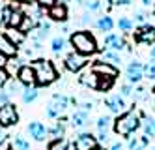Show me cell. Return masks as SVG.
<instances>
[{
    "mask_svg": "<svg viewBox=\"0 0 155 150\" xmlns=\"http://www.w3.org/2000/svg\"><path fill=\"white\" fill-rule=\"evenodd\" d=\"M138 128H140V114H137L135 111L121 113L112 124L114 133L120 135V137H131Z\"/></svg>",
    "mask_w": 155,
    "mask_h": 150,
    "instance_id": "obj_1",
    "label": "cell"
},
{
    "mask_svg": "<svg viewBox=\"0 0 155 150\" xmlns=\"http://www.w3.org/2000/svg\"><path fill=\"white\" fill-rule=\"evenodd\" d=\"M69 43L73 45L75 53H79L82 56H90L97 51V41L94 38L92 32L88 30H79V32H73L71 38H69Z\"/></svg>",
    "mask_w": 155,
    "mask_h": 150,
    "instance_id": "obj_2",
    "label": "cell"
},
{
    "mask_svg": "<svg viewBox=\"0 0 155 150\" xmlns=\"http://www.w3.org/2000/svg\"><path fill=\"white\" fill-rule=\"evenodd\" d=\"M30 66L34 68V72H36V85H39V86H49L58 79V72H56V68H54V64L51 60L38 58Z\"/></svg>",
    "mask_w": 155,
    "mask_h": 150,
    "instance_id": "obj_3",
    "label": "cell"
},
{
    "mask_svg": "<svg viewBox=\"0 0 155 150\" xmlns=\"http://www.w3.org/2000/svg\"><path fill=\"white\" fill-rule=\"evenodd\" d=\"M68 107H69V98L68 96L54 94L51 98V101L47 103V107H45V114L49 118H60V117H64V113L68 111Z\"/></svg>",
    "mask_w": 155,
    "mask_h": 150,
    "instance_id": "obj_4",
    "label": "cell"
},
{
    "mask_svg": "<svg viewBox=\"0 0 155 150\" xmlns=\"http://www.w3.org/2000/svg\"><path fill=\"white\" fill-rule=\"evenodd\" d=\"M17 122H19V113L13 103L0 105V128H9Z\"/></svg>",
    "mask_w": 155,
    "mask_h": 150,
    "instance_id": "obj_5",
    "label": "cell"
},
{
    "mask_svg": "<svg viewBox=\"0 0 155 150\" xmlns=\"http://www.w3.org/2000/svg\"><path fill=\"white\" fill-rule=\"evenodd\" d=\"M97 146V137L92 133H79L73 139V150H95Z\"/></svg>",
    "mask_w": 155,
    "mask_h": 150,
    "instance_id": "obj_6",
    "label": "cell"
},
{
    "mask_svg": "<svg viewBox=\"0 0 155 150\" xmlns=\"http://www.w3.org/2000/svg\"><path fill=\"white\" fill-rule=\"evenodd\" d=\"M86 64H88V56H82L75 51L65 56V68H68V72H71V73H79L82 68H86Z\"/></svg>",
    "mask_w": 155,
    "mask_h": 150,
    "instance_id": "obj_7",
    "label": "cell"
},
{
    "mask_svg": "<svg viewBox=\"0 0 155 150\" xmlns=\"http://www.w3.org/2000/svg\"><path fill=\"white\" fill-rule=\"evenodd\" d=\"M92 72L95 73V75H99V77H107V79H116L118 77V73H120V70L116 66H112V64H107V62H101V60H97L94 66H92Z\"/></svg>",
    "mask_w": 155,
    "mask_h": 150,
    "instance_id": "obj_8",
    "label": "cell"
},
{
    "mask_svg": "<svg viewBox=\"0 0 155 150\" xmlns=\"http://www.w3.org/2000/svg\"><path fill=\"white\" fill-rule=\"evenodd\" d=\"M17 79H19V83L23 85L25 88L26 86H34L36 85V72H34V68H32L30 64H23L21 70L17 72Z\"/></svg>",
    "mask_w": 155,
    "mask_h": 150,
    "instance_id": "obj_9",
    "label": "cell"
},
{
    "mask_svg": "<svg viewBox=\"0 0 155 150\" xmlns=\"http://www.w3.org/2000/svg\"><path fill=\"white\" fill-rule=\"evenodd\" d=\"M135 40H137L138 43H144V45L155 43V26H150V25L138 26L137 32H135Z\"/></svg>",
    "mask_w": 155,
    "mask_h": 150,
    "instance_id": "obj_10",
    "label": "cell"
},
{
    "mask_svg": "<svg viewBox=\"0 0 155 150\" xmlns=\"http://www.w3.org/2000/svg\"><path fill=\"white\" fill-rule=\"evenodd\" d=\"M105 45H107V51H114V53H120V51H124L127 47L125 40L121 36H118V34H107L105 36Z\"/></svg>",
    "mask_w": 155,
    "mask_h": 150,
    "instance_id": "obj_11",
    "label": "cell"
},
{
    "mask_svg": "<svg viewBox=\"0 0 155 150\" xmlns=\"http://www.w3.org/2000/svg\"><path fill=\"white\" fill-rule=\"evenodd\" d=\"M125 75H127V81L129 83H138V81L144 77V66L135 60V62H129L127 70H125Z\"/></svg>",
    "mask_w": 155,
    "mask_h": 150,
    "instance_id": "obj_12",
    "label": "cell"
},
{
    "mask_svg": "<svg viewBox=\"0 0 155 150\" xmlns=\"http://www.w3.org/2000/svg\"><path fill=\"white\" fill-rule=\"evenodd\" d=\"M105 105L108 107L110 113H114V114H121V113H125V101L124 98H121L120 94H114V96H108L105 99Z\"/></svg>",
    "mask_w": 155,
    "mask_h": 150,
    "instance_id": "obj_13",
    "label": "cell"
},
{
    "mask_svg": "<svg viewBox=\"0 0 155 150\" xmlns=\"http://www.w3.org/2000/svg\"><path fill=\"white\" fill-rule=\"evenodd\" d=\"M28 133H30V137H34L36 141H45L47 137H49V130L45 128V124H41V122H30L28 124Z\"/></svg>",
    "mask_w": 155,
    "mask_h": 150,
    "instance_id": "obj_14",
    "label": "cell"
},
{
    "mask_svg": "<svg viewBox=\"0 0 155 150\" xmlns=\"http://www.w3.org/2000/svg\"><path fill=\"white\" fill-rule=\"evenodd\" d=\"M49 17L52 21H58V23L65 21V19H68V8H65V4L56 2L52 8H49Z\"/></svg>",
    "mask_w": 155,
    "mask_h": 150,
    "instance_id": "obj_15",
    "label": "cell"
},
{
    "mask_svg": "<svg viewBox=\"0 0 155 150\" xmlns=\"http://www.w3.org/2000/svg\"><path fill=\"white\" fill-rule=\"evenodd\" d=\"M17 45H13L12 41L8 40L6 34H0V53H2L4 56H15L17 54Z\"/></svg>",
    "mask_w": 155,
    "mask_h": 150,
    "instance_id": "obj_16",
    "label": "cell"
},
{
    "mask_svg": "<svg viewBox=\"0 0 155 150\" xmlns=\"http://www.w3.org/2000/svg\"><path fill=\"white\" fill-rule=\"evenodd\" d=\"M71 126L75 130H82L88 126V113L86 111H77L71 114Z\"/></svg>",
    "mask_w": 155,
    "mask_h": 150,
    "instance_id": "obj_17",
    "label": "cell"
},
{
    "mask_svg": "<svg viewBox=\"0 0 155 150\" xmlns=\"http://www.w3.org/2000/svg\"><path fill=\"white\" fill-rule=\"evenodd\" d=\"M79 81H81V85H84V86H90V88L97 90V85H99V75H95V73L90 70V72H84V73H81Z\"/></svg>",
    "mask_w": 155,
    "mask_h": 150,
    "instance_id": "obj_18",
    "label": "cell"
},
{
    "mask_svg": "<svg viewBox=\"0 0 155 150\" xmlns=\"http://www.w3.org/2000/svg\"><path fill=\"white\" fill-rule=\"evenodd\" d=\"M140 126L144 128V135L148 137V139H151V137H155V120L150 118V117H144V114H140Z\"/></svg>",
    "mask_w": 155,
    "mask_h": 150,
    "instance_id": "obj_19",
    "label": "cell"
},
{
    "mask_svg": "<svg viewBox=\"0 0 155 150\" xmlns=\"http://www.w3.org/2000/svg\"><path fill=\"white\" fill-rule=\"evenodd\" d=\"M64 135H65V126L62 124V122H56L52 126V128L49 130V137L52 141H60V139H64Z\"/></svg>",
    "mask_w": 155,
    "mask_h": 150,
    "instance_id": "obj_20",
    "label": "cell"
},
{
    "mask_svg": "<svg viewBox=\"0 0 155 150\" xmlns=\"http://www.w3.org/2000/svg\"><path fill=\"white\" fill-rule=\"evenodd\" d=\"M21 96H23V101H25V103H32V101H36V99H38L39 90H38L36 86H26V88H23Z\"/></svg>",
    "mask_w": 155,
    "mask_h": 150,
    "instance_id": "obj_21",
    "label": "cell"
},
{
    "mask_svg": "<svg viewBox=\"0 0 155 150\" xmlns=\"http://www.w3.org/2000/svg\"><path fill=\"white\" fill-rule=\"evenodd\" d=\"M6 36H8V40L12 41L13 45H17V47H19V45H21V43L25 41V38H26V36H25V34L21 32L19 28H9V30H8V34H6Z\"/></svg>",
    "mask_w": 155,
    "mask_h": 150,
    "instance_id": "obj_22",
    "label": "cell"
},
{
    "mask_svg": "<svg viewBox=\"0 0 155 150\" xmlns=\"http://www.w3.org/2000/svg\"><path fill=\"white\" fill-rule=\"evenodd\" d=\"M95 26H97L99 30H101V32H110V30L114 28V21L110 19L108 15H101V17L97 19V23H95Z\"/></svg>",
    "mask_w": 155,
    "mask_h": 150,
    "instance_id": "obj_23",
    "label": "cell"
},
{
    "mask_svg": "<svg viewBox=\"0 0 155 150\" xmlns=\"http://www.w3.org/2000/svg\"><path fill=\"white\" fill-rule=\"evenodd\" d=\"M150 139L146 135H142V137H135V139H131L129 141V150H146Z\"/></svg>",
    "mask_w": 155,
    "mask_h": 150,
    "instance_id": "obj_24",
    "label": "cell"
},
{
    "mask_svg": "<svg viewBox=\"0 0 155 150\" xmlns=\"http://www.w3.org/2000/svg\"><path fill=\"white\" fill-rule=\"evenodd\" d=\"M101 62H107V64H112V66H120V62H121V58H120V54L118 53H114V51H103V54H101Z\"/></svg>",
    "mask_w": 155,
    "mask_h": 150,
    "instance_id": "obj_25",
    "label": "cell"
},
{
    "mask_svg": "<svg viewBox=\"0 0 155 150\" xmlns=\"http://www.w3.org/2000/svg\"><path fill=\"white\" fill-rule=\"evenodd\" d=\"M25 19V13L21 9H13L12 11V17H9V23H8V26L9 28H19L21 26V23H23Z\"/></svg>",
    "mask_w": 155,
    "mask_h": 150,
    "instance_id": "obj_26",
    "label": "cell"
},
{
    "mask_svg": "<svg viewBox=\"0 0 155 150\" xmlns=\"http://www.w3.org/2000/svg\"><path fill=\"white\" fill-rule=\"evenodd\" d=\"M114 122L110 120V117H99L97 118V131L99 133H108L110 126H112Z\"/></svg>",
    "mask_w": 155,
    "mask_h": 150,
    "instance_id": "obj_27",
    "label": "cell"
},
{
    "mask_svg": "<svg viewBox=\"0 0 155 150\" xmlns=\"http://www.w3.org/2000/svg\"><path fill=\"white\" fill-rule=\"evenodd\" d=\"M38 26V23L32 19V17H28V15H25V19H23V23H21V26H19V30L23 32V34H26V32H32Z\"/></svg>",
    "mask_w": 155,
    "mask_h": 150,
    "instance_id": "obj_28",
    "label": "cell"
},
{
    "mask_svg": "<svg viewBox=\"0 0 155 150\" xmlns=\"http://www.w3.org/2000/svg\"><path fill=\"white\" fill-rule=\"evenodd\" d=\"M12 148L13 150H30V143L25 139V137L17 135V137H13V141H12Z\"/></svg>",
    "mask_w": 155,
    "mask_h": 150,
    "instance_id": "obj_29",
    "label": "cell"
},
{
    "mask_svg": "<svg viewBox=\"0 0 155 150\" xmlns=\"http://www.w3.org/2000/svg\"><path fill=\"white\" fill-rule=\"evenodd\" d=\"M51 49H52V53H54V54H60V53L65 49V40H64L62 36L54 38V40L51 41Z\"/></svg>",
    "mask_w": 155,
    "mask_h": 150,
    "instance_id": "obj_30",
    "label": "cell"
},
{
    "mask_svg": "<svg viewBox=\"0 0 155 150\" xmlns=\"http://www.w3.org/2000/svg\"><path fill=\"white\" fill-rule=\"evenodd\" d=\"M12 11H13L12 6H0V25H8L9 17H12Z\"/></svg>",
    "mask_w": 155,
    "mask_h": 150,
    "instance_id": "obj_31",
    "label": "cell"
},
{
    "mask_svg": "<svg viewBox=\"0 0 155 150\" xmlns=\"http://www.w3.org/2000/svg\"><path fill=\"white\" fill-rule=\"evenodd\" d=\"M21 88H23V85L19 83V79H9L8 83H6V90L9 92V96L15 94V92H23Z\"/></svg>",
    "mask_w": 155,
    "mask_h": 150,
    "instance_id": "obj_32",
    "label": "cell"
},
{
    "mask_svg": "<svg viewBox=\"0 0 155 150\" xmlns=\"http://www.w3.org/2000/svg\"><path fill=\"white\" fill-rule=\"evenodd\" d=\"M118 28L121 32H131L133 30V21L129 17H120L118 19Z\"/></svg>",
    "mask_w": 155,
    "mask_h": 150,
    "instance_id": "obj_33",
    "label": "cell"
},
{
    "mask_svg": "<svg viewBox=\"0 0 155 150\" xmlns=\"http://www.w3.org/2000/svg\"><path fill=\"white\" fill-rule=\"evenodd\" d=\"M144 77L150 81H155V60H151L144 66Z\"/></svg>",
    "mask_w": 155,
    "mask_h": 150,
    "instance_id": "obj_34",
    "label": "cell"
},
{
    "mask_svg": "<svg viewBox=\"0 0 155 150\" xmlns=\"http://www.w3.org/2000/svg\"><path fill=\"white\" fill-rule=\"evenodd\" d=\"M77 2H79L81 6H86L90 11H97L99 8H101V2H99V0H77Z\"/></svg>",
    "mask_w": 155,
    "mask_h": 150,
    "instance_id": "obj_35",
    "label": "cell"
},
{
    "mask_svg": "<svg viewBox=\"0 0 155 150\" xmlns=\"http://www.w3.org/2000/svg\"><path fill=\"white\" fill-rule=\"evenodd\" d=\"M112 83L114 81L112 79H107V77H99V85H97V90H101V92H107L112 88Z\"/></svg>",
    "mask_w": 155,
    "mask_h": 150,
    "instance_id": "obj_36",
    "label": "cell"
},
{
    "mask_svg": "<svg viewBox=\"0 0 155 150\" xmlns=\"http://www.w3.org/2000/svg\"><path fill=\"white\" fill-rule=\"evenodd\" d=\"M49 150H69V145L65 139H60V141H52L49 145Z\"/></svg>",
    "mask_w": 155,
    "mask_h": 150,
    "instance_id": "obj_37",
    "label": "cell"
},
{
    "mask_svg": "<svg viewBox=\"0 0 155 150\" xmlns=\"http://www.w3.org/2000/svg\"><path fill=\"white\" fill-rule=\"evenodd\" d=\"M21 60H8V64H6V72L9 73V72H13V73H17L19 70H21Z\"/></svg>",
    "mask_w": 155,
    "mask_h": 150,
    "instance_id": "obj_38",
    "label": "cell"
},
{
    "mask_svg": "<svg viewBox=\"0 0 155 150\" xmlns=\"http://www.w3.org/2000/svg\"><path fill=\"white\" fill-rule=\"evenodd\" d=\"M8 81H9V73L6 72V68H0V88L6 86Z\"/></svg>",
    "mask_w": 155,
    "mask_h": 150,
    "instance_id": "obj_39",
    "label": "cell"
},
{
    "mask_svg": "<svg viewBox=\"0 0 155 150\" xmlns=\"http://www.w3.org/2000/svg\"><path fill=\"white\" fill-rule=\"evenodd\" d=\"M135 92V99H138V101H142V99H146V88H142V86H138L137 90H133Z\"/></svg>",
    "mask_w": 155,
    "mask_h": 150,
    "instance_id": "obj_40",
    "label": "cell"
},
{
    "mask_svg": "<svg viewBox=\"0 0 155 150\" xmlns=\"http://www.w3.org/2000/svg\"><path fill=\"white\" fill-rule=\"evenodd\" d=\"M133 94V88H131V85H124L120 88V96L121 98H127V96H131Z\"/></svg>",
    "mask_w": 155,
    "mask_h": 150,
    "instance_id": "obj_41",
    "label": "cell"
},
{
    "mask_svg": "<svg viewBox=\"0 0 155 150\" xmlns=\"http://www.w3.org/2000/svg\"><path fill=\"white\" fill-rule=\"evenodd\" d=\"M6 103H9V92L0 88V105H6Z\"/></svg>",
    "mask_w": 155,
    "mask_h": 150,
    "instance_id": "obj_42",
    "label": "cell"
},
{
    "mask_svg": "<svg viewBox=\"0 0 155 150\" xmlns=\"http://www.w3.org/2000/svg\"><path fill=\"white\" fill-rule=\"evenodd\" d=\"M39 8H52L54 4H56V0H36Z\"/></svg>",
    "mask_w": 155,
    "mask_h": 150,
    "instance_id": "obj_43",
    "label": "cell"
},
{
    "mask_svg": "<svg viewBox=\"0 0 155 150\" xmlns=\"http://www.w3.org/2000/svg\"><path fill=\"white\" fill-rule=\"evenodd\" d=\"M0 150H13V148H12V141L4 137V141L0 143Z\"/></svg>",
    "mask_w": 155,
    "mask_h": 150,
    "instance_id": "obj_44",
    "label": "cell"
},
{
    "mask_svg": "<svg viewBox=\"0 0 155 150\" xmlns=\"http://www.w3.org/2000/svg\"><path fill=\"white\" fill-rule=\"evenodd\" d=\"M81 23H82V25H92V17H90V13H84L82 19H81Z\"/></svg>",
    "mask_w": 155,
    "mask_h": 150,
    "instance_id": "obj_45",
    "label": "cell"
},
{
    "mask_svg": "<svg viewBox=\"0 0 155 150\" xmlns=\"http://www.w3.org/2000/svg\"><path fill=\"white\" fill-rule=\"evenodd\" d=\"M135 21H137V23H144V21H146V15H144L142 11H137V15H135Z\"/></svg>",
    "mask_w": 155,
    "mask_h": 150,
    "instance_id": "obj_46",
    "label": "cell"
},
{
    "mask_svg": "<svg viewBox=\"0 0 155 150\" xmlns=\"http://www.w3.org/2000/svg\"><path fill=\"white\" fill-rule=\"evenodd\" d=\"M6 64H8V56H4L0 53V68H6Z\"/></svg>",
    "mask_w": 155,
    "mask_h": 150,
    "instance_id": "obj_47",
    "label": "cell"
},
{
    "mask_svg": "<svg viewBox=\"0 0 155 150\" xmlns=\"http://www.w3.org/2000/svg\"><path fill=\"white\" fill-rule=\"evenodd\" d=\"M129 2H131V0H116V6H129Z\"/></svg>",
    "mask_w": 155,
    "mask_h": 150,
    "instance_id": "obj_48",
    "label": "cell"
},
{
    "mask_svg": "<svg viewBox=\"0 0 155 150\" xmlns=\"http://www.w3.org/2000/svg\"><path fill=\"white\" fill-rule=\"evenodd\" d=\"M82 107H84V111H92V107H94V103H92V101H86V103H84Z\"/></svg>",
    "mask_w": 155,
    "mask_h": 150,
    "instance_id": "obj_49",
    "label": "cell"
},
{
    "mask_svg": "<svg viewBox=\"0 0 155 150\" xmlns=\"http://www.w3.org/2000/svg\"><path fill=\"white\" fill-rule=\"evenodd\" d=\"M110 150H121V143H114L112 146H110Z\"/></svg>",
    "mask_w": 155,
    "mask_h": 150,
    "instance_id": "obj_50",
    "label": "cell"
},
{
    "mask_svg": "<svg viewBox=\"0 0 155 150\" xmlns=\"http://www.w3.org/2000/svg\"><path fill=\"white\" fill-rule=\"evenodd\" d=\"M142 4H144V6H153L155 0H142Z\"/></svg>",
    "mask_w": 155,
    "mask_h": 150,
    "instance_id": "obj_51",
    "label": "cell"
},
{
    "mask_svg": "<svg viewBox=\"0 0 155 150\" xmlns=\"http://www.w3.org/2000/svg\"><path fill=\"white\" fill-rule=\"evenodd\" d=\"M150 56H151V60H155V47L151 49V53H150Z\"/></svg>",
    "mask_w": 155,
    "mask_h": 150,
    "instance_id": "obj_52",
    "label": "cell"
},
{
    "mask_svg": "<svg viewBox=\"0 0 155 150\" xmlns=\"http://www.w3.org/2000/svg\"><path fill=\"white\" fill-rule=\"evenodd\" d=\"M4 137H6V135L2 133V128H0V143H2V141H4Z\"/></svg>",
    "mask_w": 155,
    "mask_h": 150,
    "instance_id": "obj_53",
    "label": "cell"
},
{
    "mask_svg": "<svg viewBox=\"0 0 155 150\" xmlns=\"http://www.w3.org/2000/svg\"><path fill=\"white\" fill-rule=\"evenodd\" d=\"M17 2H23V4H26V2H32V0H17Z\"/></svg>",
    "mask_w": 155,
    "mask_h": 150,
    "instance_id": "obj_54",
    "label": "cell"
},
{
    "mask_svg": "<svg viewBox=\"0 0 155 150\" xmlns=\"http://www.w3.org/2000/svg\"><path fill=\"white\" fill-rule=\"evenodd\" d=\"M95 150H105V148H101V146H97V148H95Z\"/></svg>",
    "mask_w": 155,
    "mask_h": 150,
    "instance_id": "obj_55",
    "label": "cell"
},
{
    "mask_svg": "<svg viewBox=\"0 0 155 150\" xmlns=\"http://www.w3.org/2000/svg\"><path fill=\"white\" fill-rule=\"evenodd\" d=\"M64 2H71V0H62V4H64Z\"/></svg>",
    "mask_w": 155,
    "mask_h": 150,
    "instance_id": "obj_56",
    "label": "cell"
},
{
    "mask_svg": "<svg viewBox=\"0 0 155 150\" xmlns=\"http://www.w3.org/2000/svg\"><path fill=\"white\" fill-rule=\"evenodd\" d=\"M108 2H116V0H108Z\"/></svg>",
    "mask_w": 155,
    "mask_h": 150,
    "instance_id": "obj_57",
    "label": "cell"
},
{
    "mask_svg": "<svg viewBox=\"0 0 155 150\" xmlns=\"http://www.w3.org/2000/svg\"><path fill=\"white\" fill-rule=\"evenodd\" d=\"M151 150H155V146H153V148H151Z\"/></svg>",
    "mask_w": 155,
    "mask_h": 150,
    "instance_id": "obj_58",
    "label": "cell"
}]
</instances>
